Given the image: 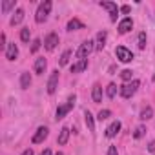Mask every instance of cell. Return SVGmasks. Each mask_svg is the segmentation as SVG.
I'll return each mask as SVG.
<instances>
[{"label":"cell","mask_w":155,"mask_h":155,"mask_svg":"<svg viewBox=\"0 0 155 155\" xmlns=\"http://www.w3.org/2000/svg\"><path fill=\"white\" fill-rule=\"evenodd\" d=\"M51 8H53V2H51V0H44V2L38 6L37 13H35V20H37L38 24L46 22L48 17H49V13H51Z\"/></svg>","instance_id":"1"},{"label":"cell","mask_w":155,"mask_h":155,"mask_svg":"<svg viewBox=\"0 0 155 155\" xmlns=\"http://www.w3.org/2000/svg\"><path fill=\"white\" fill-rule=\"evenodd\" d=\"M75 101H77V95H69V99H68V102L66 104H62V106H58L57 108V113H55V119L57 120H60V119H64L71 110H73V106H75Z\"/></svg>","instance_id":"2"},{"label":"cell","mask_w":155,"mask_h":155,"mask_svg":"<svg viewBox=\"0 0 155 155\" xmlns=\"http://www.w3.org/2000/svg\"><path fill=\"white\" fill-rule=\"evenodd\" d=\"M139 86H140V82L133 79L131 82H126V84H122V86H120V90H119V93H120V97H124V99H130L131 95H135V91L139 90Z\"/></svg>","instance_id":"3"},{"label":"cell","mask_w":155,"mask_h":155,"mask_svg":"<svg viewBox=\"0 0 155 155\" xmlns=\"http://www.w3.org/2000/svg\"><path fill=\"white\" fill-rule=\"evenodd\" d=\"M95 49V42L93 40H86V42H82L81 46H79V49H77V58H79V60H86L88 58V55L91 53Z\"/></svg>","instance_id":"4"},{"label":"cell","mask_w":155,"mask_h":155,"mask_svg":"<svg viewBox=\"0 0 155 155\" xmlns=\"http://www.w3.org/2000/svg\"><path fill=\"white\" fill-rule=\"evenodd\" d=\"M99 6L104 8V9H108V13H110V20H111V22H117V17H119L120 8H119L115 2H101Z\"/></svg>","instance_id":"5"},{"label":"cell","mask_w":155,"mask_h":155,"mask_svg":"<svg viewBox=\"0 0 155 155\" xmlns=\"http://www.w3.org/2000/svg\"><path fill=\"white\" fill-rule=\"evenodd\" d=\"M115 55H117V58H119L120 62H131V60H133V53H131L128 48H124V46H119V48L115 49Z\"/></svg>","instance_id":"6"},{"label":"cell","mask_w":155,"mask_h":155,"mask_svg":"<svg viewBox=\"0 0 155 155\" xmlns=\"http://www.w3.org/2000/svg\"><path fill=\"white\" fill-rule=\"evenodd\" d=\"M58 35L57 33H48V37L44 38V48L48 49V51H53L57 46H58Z\"/></svg>","instance_id":"7"},{"label":"cell","mask_w":155,"mask_h":155,"mask_svg":"<svg viewBox=\"0 0 155 155\" xmlns=\"http://www.w3.org/2000/svg\"><path fill=\"white\" fill-rule=\"evenodd\" d=\"M48 135H49V130H48L46 126H40V128L35 131V135H33L31 142H33V144H40V142H44V140L48 139Z\"/></svg>","instance_id":"8"},{"label":"cell","mask_w":155,"mask_h":155,"mask_svg":"<svg viewBox=\"0 0 155 155\" xmlns=\"http://www.w3.org/2000/svg\"><path fill=\"white\" fill-rule=\"evenodd\" d=\"M57 88H58V69L51 71V75H49V81H48V93L53 95V93L57 91Z\"/></svg>","instance_id":"9"},{"label":"cell","mask_w":155,"mask_h":155,"mask_svg":"<svg viewBox=\"0 0 155 155\" xmlns=\"http://www.w3.org/2000/svg\"><path fill=\"white\" fill-rule=\"evenodd\" d=\"M131 28H133V20L130 18V17H126V18H122L120 22H119V33L120 35H124V33H128V31H131Z\"/></svg>","instance_id":"10"},{"label":"cell","mask_w":155,"mask_h":155,"mask_svg":"<svg viewBox=\"0 0 155 155\" xmlns=\"http://www.w3.org/2000/svg\"><path fill=\"white\" fill-rule=\"evenodd\" d=\"M120 128H122V124H120L119 120H113V122L106 128V137H108V139H113V137L120 131Z\"/></svg>","instance_id":"11"},{"label":"cell","mask_w":155,"mask_h":155,"mask_svg":"<svg viewBox=\"0 0 155 155\" xmlns=\"http://www.w3.org/2000/svg\"><path fill=\"white\" fill-rule=\"evenodd\" d=\"M22 20H24V9L22 8H17L15 13H13V17H11V20H9V24L11 26H18Z\"/></svg>","instance_id":"12"},{"label":"cell","mask_w":155,"mask_h":155,"mask_svg":"<svg viewBox=\"0 0 155 155\" xmlns=\"http://www.w3.org/2000/svg\"><path fill=\"white\" fill-rule=\"evenodd\" d=\"M18 57V46L17 44H8L6 48V58L8 60H15Z\"/></svg>","instance_id":"13"},{"label":"cell","mask_w":155,"mask_h":155,"mask_svg":"<svg viewBox=\"0 0 155 155\" xmlns=\"http://www.w3.org/2000/svg\"><path fill=\"white\" fill-rule=\"evenodd\" d=\"M106 38H108V33L106 31H99L97 37H95V48L97 49H102L106 46Z\"/></svg>","instance_id":"14"},{"label":"cell","mask_w":155,"mask_h":155,"mask_svg":"<svg viewBox=\"0 0 155 155\" xmlns=\"http://www.w3.org/2000/svg\"><path fill=\"white\" fill-rule=\"evenodd\" d=\"M46 66H48V60H46L44 57L37 58V60H35V73H37V75H42V73L46 71Z\"/></svg>","instance_id":"15"},{"label":"cell","mask_w":155,"mask_h":155,"mask_svg":"<svg viewBox=\"0 0 155 155\" xmlns=\"http://www.w3.org/2000/svg\"><path fill=\"white\" fill-rule=\"evenodd\" d=\"M84 69H88V58H86V60H77V62L71 66V73H81V71H84Z\"/></svg>","instance_id":"16"},{"label":"cell","mask_w":155,"mask_h":155,"mask_svg":"<svg viewBox=\"0 0 155 155\" xmlns=\"http://www.w3.org/2000/svg\"><path fill=\"white\" fill-rule=\"evenodd\" d=\"M91 99H93V102H102V88H101V84H93Z\"/></svg>","instance_id":"17"},{"label":"cell","mask_w":155,"mask_h":155,"mask_svg":"<svg viewBox=\"0 0 155 155\" xmlns=\"http://www.w3.org/2000/svg\"><path fill=\"white\" fill-rule=\"evenodd\" d=\"M29 86H31V75H29V71H24L20 75V88L22 90H28Z\"/></svg>","instance_id":"18"},{"label":"cell","mask_w":155,"mask_h":155,"mask_svg":"<svg viewBox=\"0 0 155 155\" xmlns=\"http://www.w3.org/2000/svg\"><path fill=\"white\" fill-rule=\"evenodd\" d=\"M77 29H84V24L79 18H71L68 22V31H77Z\"/></svg>","instance_id":"19"},{"label":"cell","mask_w":155,"mask_h":155,"mask_svg":"<svg viewBox=\"0 0 155 155\" xmlns=\"http://www.w3.org/2000/svg\"><path fill=\"white\" fill-rule=\"evenodd\" d=\"M68 139H69V130H68V128H62L60 133H58V137H57V142H58L60 146H64V144L68 142Z\"/></svg>","instance_id":"20"},{"label":"cell","mask_w":155,"mask_h":155,"mask_svg":"<svg viewBox=\"0 0 155 155\" xmlns=\"http://www.w3.org/2000/svg\"><path fill=\"white\" fill-rule=\"evenodd\" d=\"M84 119H86V126H88V130L93 133L95 131V120H93V115L86 110V113H84Z\"/></svg>","instance_id":"21"},{"label":"cell","mask_w":155,"mask_h":155,"mask_svg":"<svg viewBox=\"0 0 155 155\" xmlns=\"http://www.w3.org/2000/svg\"><path fill=\"white\" fill-rule=\"evenodd\" d=\"M69 58H71V49H66V51L60 55V60H58V64H60V66H66V64L69 62Z\"/></svg>","instance_id":"22"},{"label":"cell","mask_w":155,"mask_h":155,"mask_svg":"<svg viewBox=\"0 0 155 155\" xmlns=\"http://www.w3.org/2000/svg\"><path fill=\"white\" fill-rule=\"evenodd\" d=\"M106 95H108V99H115V95H117V86H115L113 82L108 84V88H106Z\"/></svg>","instance_id":"23"},{"label":"cell","mask_w":155,"mask_h":155,"mask_svg":"<svg viewBox=\"0 0 155 155\" xmlns=\"http://www.w3.org/2000/svg\"><path fill=\"white\" fill-rule=\"evenodd\" d=\"M153 117V110H151V106H146L142 111H140V119L142 120H148V119H151Z\"/></svg>","instance_id":"24"},{"label":"cell","mask_w":155,"mask_h":155,"mask_svg":"<svg viewBox=\"0 0 155 155\" xmlns=\"http://www.w3.org/2000/svg\"><path fill=\"white\" fill-rule=\"evenodd\" d=\"M15 0H6V2H2V13H9L13 8H15Z\"/></svg>","instance_id":"25"},{"label":"cell","mask_w":155,"mask_h":155,"mask_svg":"<svg viewBox=\"0 0 155 155\" xmlns=\"http://www.w3.org/2000/svg\"><path fill=\"white\" fill-rule=\"evenodd\" d=\"M120 79H122L124 82H131V79H133V71H131V69H124V71H120Z\"/></svg>","instance_id":"26"},{"label":"cell","mask_w":155,"mask_h":155,"mask_svg":"<svg viewBox=\"0 0 155 155\" xmlns=\"http://www.w3.org/2000/svg\"><path fill=\"white\" fill-rule=\"evenodd\" d=\"M29 38H31L29 28H22V29H20V40H22V42H29Z\"/></svg>","instance_id":"27"},{"label":"cell","mask_w":155,"mask_h":155,"mask_svg":"<svg viewBox=\"0 0 155 155\" xmlns=\"http://www.w3.org/2000/svg\"><path fill=\"white\" fill-rule=\"evenodd\" d=\"M110 117H111V111H110V110H101V111H99V115H97V119H99L101 122H102V120H106V119H110Z\"/></svg>","instance_id":"28"},{"label":"cell","mask_w":155,"mask_h":155,"mask_svg":"<svg viewBox=\"0 0 155 155\" xmlns=\"http://www.w3.org/2000/svg\"><path fill=\"white\" fill-rule=\"evenodd\" d=\"M144 133H146V128H144V126H139V128H135L133 137H135V139H140V137H144Z\"/></svg>","instance_id":"29"},{"label":"cell","mask_w":155,"mask_h":155,"mask_svg":"<svg viewBox=\"0 0 155 155\" xmlns=\"http://www.w3.org/2000/svg\"><path fill=\"white\" fill-rule=\"evenodd\" d=\"M139 48H140V49L146 48V33H144V31L139 33Z\"/></svg>","instance_id":"30"},{"label":"cell","mask_w":155,"mask_h":155,"mask_svg":"<svg viewBox=\"0 0 155 155\" xmlns=\"http://www.w3.org/2000/svg\"><path fill=\"white\" fill-rule=\"evenodd\" d=\"M40 44H42V42H40V38H35V40H33V44H31V53H37V51H38V48H40Z\"/></svg>","instance_id":"31"},{"label":"cell","mask_w":155,"mask_h":155,"mask_svg":"<svg viewBox=\"0 0 155 155\" xmlns=\"http://www.w3.org/2000/svg\"><path fill=\"white\" fill-rule=\"evenodd\" d=\"M4 48H8V44H6V33L0 35V49H4Z\"/></svg>","instance_id":"32"},{"label":"cell","mask_w":155,"mask_h":155,"mask_svg":"<svg viewBox=\"0 0 155 155\" xmlns=\"http://www.w3.org/2000/svg\"><path fill=\"white\" fill-rule=\"evenodd\" d=\"M108 155H119L117 146H110V148H108Z\"/></svg>","instance_id":"33"},{"label":"cell","mask_w":155,"mask_h":155,"mask_svg":"<svg viewBox=\"0 0 155 155\" xmlns=\"http://www.w3.org/2000/svg\"><path fill=\"white\" fill-rule=\"evenodd\" d=\"M148 151H150V153H155V140H151V142L148 144Z\"/></svg>","instance_id":"34"},{"label":"cell","mask_w":155,"mask_h":155,"mask_svg":"<svg viewBox=\"0 0 155 155\" xmlns=\"http://www.w3.org/2000/svg\"><path fill=\"white\" fill-rule=\"evenodd\" d=\"M120 13H130V6H122L120 8Z\"/></svg>","instance_id":"35"},{"label":"cell","mask_w":155,"mask_h":155,"mask_svg":"<svg viewBox=\"0 0 155 155\" xmlns=\"http://www.w3.org/2000/svg\"><path fill=\"white\" fill-rule=\"evenodd\" d=\"M22 155H33V150H31V148H28V150H24V151H22Z\"/></svg>","instance_id":"36"},{"label":"cell","mask_w":155,"mask_h":155,"mask_svg":"<svg viewBox=\"0 0 155 155\" xmlns=\"http://www.w3.org/2000/svg\"><path fill=\"white\" fill-rule=\"evenodd\" d=\"M40 155H51V150H44V151H42Z\"/></svg>","instance_id":"37"},{"label":"cell","mask_w":155,"mask_h":155,"mask_svg":"<svg viewBox=\"0 0 155 155\" xmlns=\"http://www.w3.org/2000/svg\"><path fill=\"white\" fill-rule=\"evenodd\" d=\"M55 155H64V153H62V151H58V153H55Z\"/></svg>","instance_id":"38"}]
</instances>
